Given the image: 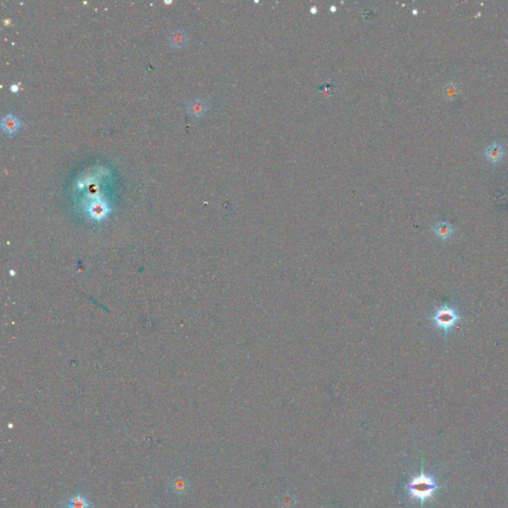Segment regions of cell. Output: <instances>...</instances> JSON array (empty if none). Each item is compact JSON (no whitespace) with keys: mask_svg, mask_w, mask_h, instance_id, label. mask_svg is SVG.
<instances>
[{"mask_svg":"<svg viewBox=\"0 0 508 508\" xmlns=\"http://www.w3.org/2000/svg\"><path fill=\"white\" fill-rule=\"evenodd\" d=\"M408 490L410 493V499L416 498L421 502L422 507L427 499H435L434 492L441 489L433 476L425 474L424 472V461L422 462L421 473L418 476L412 478L408 485Z\"/></svg>","mask_w":508,"mask_h":508,"instance_id":"6da1fadb","label":"cell"},{"mask_svg":"<svg viewBox=\"0 0 508 508\" xmlns=\"http://www.w3.org/2000/svg\"><path fill=\"white\" fill-rule=\"evenodd\" d=\"M462 319L458 308L450 307L448 305L440 307L432 317L435 326L444 333H448L454 326Z\"/></svg>","mask_w":508,"mask_h":508,"instance_id":"7a4b0ae2","label":"cell"},{"mask_svg":"<svg viewBox=\"0 0 508 508\" xmlns=\"http://www.w3.org/2000/svg\"><path fill=\"white\" fill-rule=\"evenodd\" d=\"M485 155L490 163L495 164L502 160V158L504 156V149L500 144L494 142V143L490 144L486 148Z\"/></svg>","mask_w":508,"mask_h":508,"instance_id":"3957f363","label":"cell"},{"mask_svg":"<svg viewBox=\"0 0 508 508\" xmlns=\"http://www.w3.org/2000/svg\"><path fill=\"white\" fill-rule=\"evenodd\" d=\"M187 109L192 116L200 117L207 110V103L202 98L197 97L189 103Z\"/></svg>","mask_w":508,"mask_h":508,"instance_id":"277c9868","label":"cell"},{"mask_svg":"<svg viewBox=\"0 0 508 508\" xmlns=\"http://www.w3.org/2000/svg\"><path fill=\"white\" fill-rule=\"evenodd\" d=\"M20 127V120L13 114H6L1 120V128L7 134H13Z\"/></svg>","mask_w":508,"mask_h":508,"instance_id":"5b68a950","label":"cell"},{"mask_svg":"<svg viewBox=\"0 0 508 508\" xmlns=\"http://www.w3.org/2000/svg\"><path fill=\"white\" fill-rule=\"evenodd\" d=\"M188 34L184 29H176L175 31L171 32L169 36V42L172 45V47L176 49H180L186 45L188 42Z\"/></svg>","mask_w":508,"mask_h":508,"instance_id":"8992f818","label":"cell"},{"mask_svg":"<svg viewBox=\"0 0 508 508\" xmlns=\"http://www.w3.org/2000/svg\"><path fill=\"white\" fill-rule=\"evenodd\" d=\"M170 490L177 495H183L189 490V482L183 476H176L170 482Z\"/></svg>","mask_w":508,"mask_h":508,"instance_id":"52a82bcc","label":"cell"},{"mask_svg":"<svg viewBox=\"0 0 508 508\" xmlns=\"http://www.w3.org/2000/svg\"><path fill=\"white\" fill-rule=\"evenodd\" d=\"M91 506L87 496L82 493L73 494L65 504V508H91Z\"/></svg>","mask_w":508,"mask_h":508,"instance_id":"ba28073f","label":"cell"},{"mask_svg":"<svg viewBox=\"0 0 508 508\" xmlns=\"http://www.w3.org/2000/svg\"><path fill=\"white\" fill-rule=\"evenodd\" d=\"M435 235L442 240H446L452 236L454 233V227L449 222H439L434 226Z\"/></svg>","mask_w":508,"mask_h":508,"instance_id":"9c48e42d","label":"cell"},{"mask_svg":"<svg viewBox=\"0 0 508 508\" xmlns=\"http://www.w3.org/2000/svg\"><path fill=\"white\" fill-rule=\"evenodd\" d=\"M459 91H460V87L458 85L454 83H450L449 85H447L445 87V90H444L445 97H447L450 100H454L458 97Z\"/></svg>","mask_w":508,"mask_h":508,"instance_id":"30bf717a","label":"cell"},{"mask_svg":"<svg viewBox=\"0 0 508 508\" xmlns=\"http://www.w3.org/2000/svg\"><path fill=\"white\" fill-rule=\"evenodd\" d=\"M10 90H11L12 91H18V86H17V85H12L11 88H10Z\"/></svg>","mask_w":508,"mask_h":508,"instance_id":"8fae6325","label":"cell"}]
</instances>
